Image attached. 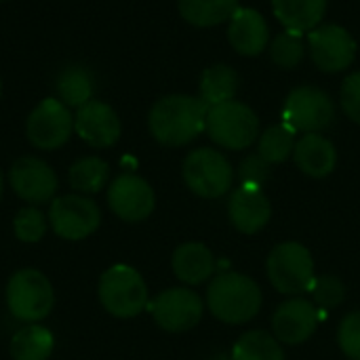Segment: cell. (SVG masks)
Segmentation results:
<instances>
[{"mask_svg": "<svg viewBox=\"0 0 360 360\" xmlns=\"http://www.w3.org/2000/svg\"><path fill=\"white\" fill-rule=\"evenodd\" d=\"M207 114L209 105L200 97L181 93L165 95L152 105L148 127L158 143L179 148L194 141L207 129Z\"/></svg>", "mask_w": 360, "mask_h": 360, "instance_id": "obj_1", "label": "cell"}, {"mask_svg": "<svg viewBox=\"0 0 360 360\" xmlns=\"http://www.w3.org/2000/svg\"><path fill=\"white\" fill-rule=\"evenodd\" d=\"M259 285L236 272L217 274L207 289V306L211 314L228 325H243L257 316L262 308Z\"/></svg>", "mask_w": 360, "mask_h": 360, "instance_id": "obj_2", "label": "cell"}, {"mask_svg": "<svg viewBox=\"0 0 360 360\" xmlns=\"http://www.w3.org/2000/svg\"><path fill=\"white\" fill-rule=\"evenodd\" d=\"M97 293L103 310L116 319H133L148 308V285L143 276L127 264L108 268L99 278Z\"/></svg>", "mask_w": 360, "mask_h": 360, "instance_id": "obj_3", "label": "cell"}, {"mask_svg": "<svg viewBox=\"0 0 360 360\" xmlns=\"http://www.w3.org/2000/svg\"><path fill=\"white\" fill-rule=\"evenodd\" d=\"M55 306L51 281L34 268L15 272L6 283V308L21 323H40Z\"/></svg>", "mask_w": 360, "mask_h": 360, "instance_id": "obj_4", "label": "cell"}, {"mask_svg": "<svg viewBox=\"0 0 360 360\" xmlns=\"http://www.w3.org/2000/svg\"><path fill=\"white\" fill-rule=\"evenodd\" d=\"M205 131L226 150H245L259 137V118L247 103L232 99L209 108Z\"/></svg>", "mask_w": 360, "mask_h": 360, "instance_id": "obj_5", "label": "cell"}, {"mask_svg": "<svg viewBox=\"0 0 360 360\" xmlns=\"http://www.w3.org/2000/svg\"><path fill=\"white\" fill-rule=\"evenodd\" d=\"M268 276L272 287L285 295L310 291L314 283V262L302 243H281L268 257Z\"/></svg>", "mask_w": 360, "mask_h": 360, "instance_id": "obj_6", "label": "cell"}, {"mask_svg": "<svg viewBox=\"0 0 360 360\" xmlns=\"http://www.w3.org/2000/svg\"><path fill=\"white\" fill-rule=\"evenodd\" d=\"M184 181L200 198H219L230 192L234 171L221 152L198 148L184 160Z\"/></svg>", "mask_w": 360, "mask_h": 360, "instance_id": "obj_7", "label": "cell"}, {"mask_svg": "<svg viewBox=\"0 0 360 360\" xmlns=\"http://www.w3.org/2000/svg\"><path fill=\"white\" fill-rule=\"evenodd\" d=\"M74 133V114L57 97H44L27 114L25 135L27 141L44 152L57 150L70 141Z\"/></svg>", "mask_w": 360, "mask_h": 360, "instance_id": "obj_8", "label": "cell"}, {"mask_svg": "<svg viewBox=\"0 0 360 360\" xmlns=\"http://www.w3.org/2000/svg\"><path fill=\"white\" fill-rule=\"evenodd\" d=\"M101 224L99 207L82 194L55 196L49 207V226L63 240H84Z\"/></svg>", "mask_w": 360, "mask_h": 360, "instance_id": "obj_9", "label": "cell"}, {"mask_svg": "<svg viewBox=\"0 0 360 360\" xmlns=\"http://www.w3.org/2000/svg\"><path fill=\"white\" fill-rule=\"evenodd\" d=\"M335 118L331 97L316 86H297L287 95L283 108V122L295 133H321Z\"/></svg>", "mask_w": 360, "mask_h": 360, "instance_id": "obj_10", "label": "cell"}, {"mask_svg": "<svg viewBox=\"0 0 360 360\" xmlns=\"http://www.w3.org/2000/svg\"><path fill=\"white\" fill-rule=\"evenodd\" d=\"M156 325L169 333H184L194 329L205 312V304L192 289L175 287L158 293L154 302L148 304Z\"/></svg>", "mask_w": 360, "mask_h": 360, "instance_id": "obj_11", "label": "cell"}, {"mask_svg": "<svg viewBox=\"0 0 360 360\" xmlns=\"http://www.w3.org/2000/svg\"><path fill=\"white\" fill-rule=\"evenodd\" d=\"M310 57L323 72H342L352 65L356 57V40L338 23H323L308 34Z\"/></svg>", "mask_w": 360, "mask_h": 360, "instance_id": "obj_12", "label": "cell"}, {"mask_svg": "<svg viewBox=\"0 0 360 360\" xmlns=\"http://www.w3.org/2000/svg\"><path fill=\"white\" fill-rule=\"evenodd\" d=\"M8 184L13 192L32 207L53 200L59 188L53 167L36 156L17 158L8 171Z\"/></svg>", "mask_w": 360, "mask_h": 360, "instance_id": "obj_13", "label": "cell"}, {"mask_svg": "<svg viewBox=\"0 0 360 360\" xmlns=\"http://www.w3.org/2000/svg\"><path fill=\"white\" fill-rule=\"evenodd\" d=\"M108 205L112 213L122 221L137 224L152 215L156 207V196L152 186L143 177L135 173H122L108 188Z\"/></svg>", "mask_w": 360, "mask_h": 360, "instance_id": "obj_14", "label": "cell"}, {"mask_svg": "<svg viewBox=\"0 0 360 360\" xmlns=\"http://www.w3.org/2000/svg\"><path fill=\"white\" fill-rule=\"evenodd\" d=\"M74 133L91 148H112L122 133L116 110L99 99H91L74 114Z\"/></svg>", "mask_w": 360, "mask_h": 360, "instance_id": "obj_15", "label": "cell"}, {"mask_svg": "<svg viewBox=\"0 0 360 360\" xmlns=\"http://www.w3.org/2000/svg\"><path fill=\"white\" fill-rule=\"evenodd\" d=\"M321 323V310L302 297H293L278 306L272 316V329L278 342L300 346L310 340Z\"/></svg>", "mask_w": 360, "mask_h": 360, "instance_id": "obj_16", "label": "cell"}, {"mask_svg": "<svg viewBox=\"0 0 360 360\" xmlns=\"http://www.w3.org/2000/svg\"><path fill=\"white\" fill-rule=\"evenodd\" d=\"M228 215L232 226L243 234H257L264 230L272 217V205L264 194V188L240 184L236 192H232L228 202Z\"/></svg>", "mask_w": 360, "mask_h": 360, "instance_id": "obj_17", "label": "cell"}, {"mask_svg": "<svg viewBox=\"0 0 360 360\" xmlns=\"http://www.w3.org/2000/svg\"><path fill=\"white\" fill-rule=\"evenodd\" d=\"M228 40L234 46V51L240 55L247 57L259 55L270 40V30L264 15L257 13L255 8L238 6L228 23Z\"/></svg>", "mask_w": 360, "mask_h": 360, "instance_id": "obj_18", "label": "cell"}, {"mask_svg": "<svg viewBox=\"0 0 360 360\" xmlns=\"http://www.w3.org/2000/svg\"><path fill=\"white\" fill-rule=\"evenodd\" d=\"M293 158L302 173L316 177V179L331 175L338 165L335 146L321 133H306L295 143Z\"/></svg>", "mask_w": 360, "mask_h": 360, "instance_id": "obj_19", "label": "cell"}, {"mask_svg": "<svg viewBox=\"0 0 360 360\" xmlns=\"http://www.w3.org/2000/svg\"><path fill=\"white\" fill-rule=\"evenodd\" d=\"M173 272L186 285H200L215 272V257L202 243H184L173 253Z\"/></svg>", "mask_w": 360, "mask_h": 360, "instance_id": "obj_20", "label": "cell"}, {"mask_svg": "<svg viewBox=\"0 0 360 360\" xmlns=\"http://www.w3.org/2000/svg\"><path fill=\"white\" fill-rule=\"evenodd\" d=\"M276 19L291 32H312L321 25L327 0H272Z\"/></svg>", "mask_w": 360, "mask_h": 360, "instance_id": "obj_21", "label": "cell"}, {"mask_svg": "<svg viewBox=\"0 0 360 360\" xmlns=\"http://www.w3.org/2000/svg\"><path fill=\"white\" fill-rule=\"evenodd\" d=\"M55 348V338L53 333L38 325L32 323L27 327H21L8 344V352L13 360H49Z\"/></svg>", "mask_w": 360, "mask_h": 360, "instance_id": "obj_22", "label": "cell"}, {"mask_svg": "<svg viewBox=\"0 0 360 360\" xmlns=\"http://www.w3.org/2000/svg\"><path fill=\"white\" fill-rule=\"evenodd\" d=\"M55 91L61 103L78 110L80 105L93 99V93H95L93 76L84 65H68L59 72L55 80Z\"/></svg>", "mask_w": 360, "mask_h": 360, "instance_id": "obj_23", "label": "cell"}, {"mask_svg": "<svg viewBox=\"0 0 360 360\" xmlns=\"http://www.w3.org/2000/svg\"><path fill=\"white\" fill-rule=\"evenodd\" d=\"M179 15L196 27H213L230 17L238 8V0H177Z\"/></svg>", "mask_w": 360, "mask_h": 360, "instance_id": "obj_24", "label": "cell"}, {"mask_svg": "<svg viewBox=\"0 0 360 360\" xmlns=\"http://www.w3.org/2000/svg\"><path fill=\"white\" fill-rule=\"evenodd\" d=\"M238 91V74L230 65L217 63L202 72L200 78V99L213 108L226 101H232Z\"/></svg>", "mask_w": 360, "mask_h": 360, "instance_id": "obj_25", "label": "cell"}, {"mask_svg": "<svg viewBox=\"0 0 360 360\" xmlns=\"http://www.w3.org/2000/svg\"><path fill=\"white\" fill-rule=\"evenodd\" d=\"M108 179H110V167L99 156L78 158L68 171V181H70L72 190L82 196L97 194L99 190H103Z\"/></svg>", "mask_w": 360, "mask_h": 360, "instance_id": "obj_26", "label": "cell"}, {"mask_svg": "<svg viewBox=\"0 0 360 360\" xmlns=\"http://www.w3.org/2000/svg\"><path fill=\"white\" fill-rule=\"evenodd\" d=\"M232 360H285V352L274 335L249 331L234 344Z\"/></svg>", "mask_w": 360, "mask_h": 360, "instance_id": "obj_27", "label": "cell"}, {"mask_svg": "<svg viewBox=\"0 0 360 360\" xmlns=\"http://www.w3.org/2000/svg\"><path fill=\"white\" fill-rule=\"evenodd\" d=\"M295 150V131L281 122V124H272L270 129H266L259 137V156L270 162V165H278L285 162Z\"/></svg>", "mask_w": 360, "mask_h": 360, "instance_id": "obj_28", "label": "cell"}, {"mask_svg": "<svg viewBox=\"0 0 360 360\" xmlns=\"http://www.w3.org/2000/svg\"><path fill=\"white\" fill-rule=\"evenodd\" d=\"M304 42L300 38L297 32H283L278 34L272 42H270V55H272V61L278 65V68H285V70H293L302 63L304 59Z\"/></svg>", "mask_w": 360, "mask_h": 360, "instance_id": "obj_29", "label": "cell"}, {"mask_svg": "<svg viewBox=\"0 0 360 360\" xmlns=\"http://www.w3.org/2000/svg\"><path fill=\"white\" fill-rule=\"evenodd\" d=\"M46 217L36 207H23L13 219V232L21 243H38L46 234Z\"/></svg>", "mask_w": 360, "mask_h": 360, "instance_id": "obj_30", "label": "cell"}, {"mask_svg": "<svg viewBox=\"0 0 360 360\" xmlns=\"http://www.w3.org/2000/svg\"><path fill=\"white\" fill-rule=\"evenodd\" d=\"M310 293H312L314 306H319L321 310H333L344 302L346 285L338 276L329 274V276L314 278V283L310 287Z\"/></svg>", "mask_w": 360, "mask_h": 360, "instance_id": "obj_31", "label": "cell"}, {"mask_svg": "<svg viewBox=\"0 0 360 360\" xmlns=\"http://www.w3.org/2000/svg\"><path fill=\"white\" fill-rule=\"evenodd\" d=\"M338 342L348 359L360 360V310L344 316L338 329Z\"/></svg>", "mask_w": 360, "mask_h": 360, "instance_id": "obj_32", "label": "cell"}, {"mask_svg": "<svg viewBox=\"0 0 360 360\" xmlns=\"http://www.w3.org/2000/svg\"><path fill=\"white\" fill-rule=\"evenodd\" d=\"M240 184H251L264 188V184L270 179V162H266L259 154L247 156L238 167Z\"/></svg>", "mask_w": 360, "mask_h": 360, "instance_id": "obj_33", "label": "cell"}, {"mask_svg": "<svg viewBox=\"0 0 360 360\" xmlns=\"http://www.w3.org/2000/svg\"><path fill=\"white\" fill-rule=\"evenodd\" d=\"M342 108L346 116L360 124V72L350 74L342 84Z\"/></svg>", "mask_w": 360, "mask_h": 360, "instance_id": "obj_34", "label": "cell"}, {"mask_svg": "<svg viewBox=\"0 0 360 360\" xmlns=\"http://www.w3.org/2000/svg\"><path fill=\"white\" fill-rule=\"evenodd\" d=\"M2 190H4V177H2V171H0V198H2Z\"/></svg>", "mask_w": 360, "mask_h": 360, "instance_id": "obj_35", "label": "cell"}, {"mask_svg": "<svg viewBox=\"0 0 360 360\" xmlns=\"http://www.w3.org/2000/svg\"><path fill=\"white\" fill-rule=\"evenodd\" d=\"M0 95H2V80H0Z\"/></svg>", "mask_w": 360, "mask_h": 360, "instance_id": "obj_36", "label": "cell"}, {"mask_svg": "<svg viewBox=\"0 0 360 360\" xmlns=\"http://www.w3.org/2000/svg\"><path fill=\"white\" fill-rule=\"evenodd\" d=\"M0 2H6V0H0Z\"/></svg>", "mask_w": 360, "mask_h": 360, "instance_id": "obj_37", "label": "cell"}]
</instances>
